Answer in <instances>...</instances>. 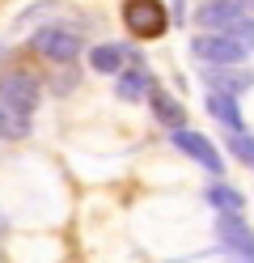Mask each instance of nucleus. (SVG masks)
<instances>
[{
	"mask_svg": "<svg viewBox=\"0 0 254 263\" xmlns=\"http://www.w3.org/2000/svg\"><path fill=\"white\" fill-rule=\"evenodd\" d=\"M195 22L208 26V30H225V34H237V39L254 43V22L242 13L237 0H212V5H203V9L195 13Z\"/></svg>",
	"mask_w": 254,
	"mask_h": 263,
	"instance_id": "obj_1",
	"label": "nucleus"
},
{
	"mask_svg": "<svg viewBox=\"0 0 254 263\" xmlns=\"http://www.w3.org/2000/svg\"><path fill=\"white\" fill-rule=\"evenodd\" d=\"M123 26L135 39H161L169 26V13L161 0H127L123 5Z\"/></svg>",
	"mask_w": 254,
	"mask_h": 263,
	"instance_id": "obj_2",
	"label": "nucleus"
},
{
	"mask_svg": "<svg viewBox=\"0 0 254 263\" xmlns=\"http://www.w3.org/2000/svg\"><path fill=\"white\" fill-rule=\"evenodd\" d=\"M191 51H195V60H203V64H242L246 51H250V43L237 39V34L216 30V34H199V39L191 43Z\"/></svg>",
	"mask_w": 254,
	"mask_h": 263,
	"instance_id": "obj_3",
	"label": "nucleus"
},
{
	"mask_svg": "<svg viewBox=\"0 0 254 263\" xmlns=\"http://www.w3.org/2000/svg\"><path fill=\"white\" fill-rule=\"evenodd\" d=\"M38 98H43V89H38V81H34L30 72H5L0 77V102L13 106L17 115L38 110Z\"/></svg>",
	"mask_w": 254,
	"mask_h": 263,
	"instance_id": "obj_4",
	"label": "nucleus"
},
{
	"mask_svg": "<svg viewBox=\"0 0 254 263\" xmlns=\"http://www.w3.org/2000/svg\"><path fill=\"white\" fill-rule=\"evenodd\" d=\"M216 234L225 242V251L237 255L242 263H254V229L242 221V212H220L216 217Z\"/></svg>",
	"mask_w": 254,
	"mask_h": 263,
	"instance_id": "obj_5",
	"label": "nucleus"
},
{
	"mask_svg": "<svg viewBox=\"0 0 254 263\" xmlns=\"http://www.w3.org/2000/svg\"><path fill=\"white\" fill-rule=\"evenodd\" d=\"M34 47L47 55V60H55V64H68V60H76L81 51V39L72 34V30H64V26H47L34 34Z\"/></svg>",
	"mask_w": 254,
	"mask_h": 263,
	"instance_id": "obj_6",
	"label": "nucleus"
},
{
	"mask_svg": "<svg viewBox=\"0 0 254 263\" xmlns=\"http://www.w3.org/2000/svg\"><path fill=\"white\" fill-rule=\"evenodd\" d=\"M174 144H178V149H182L186 157H195V161H199V166L208 170V174H220V170H225V166H220V153L212 149V140L203 136V132H186V127H174Z\"/></svg>",
	"mask_w": 254,
	"mask_h": 263,
	"instance_id": "obj_7",
	"label": "nucleus"
},
{
	"mask_svg": "<svg viewBox=\"0 0 254 263\" xmlns=\"http://www.w3.org/2000/svg\"><path fill=\"white\" fill-rule=\"evenodd\" d=\"M208 85L212 89H220V93H242V89H250L254 85V72H242V68H233V64H216V68L208 72Z\"/></svg>",
	"mask_w": 254,
	"mask_h": 263,
	"instance_id": "obj_8",
	"label": "nucleus"
},
{
	"mask_svg": "<svg viewBox=\"0 0 254 263\" xmlns=\"http://www.w3.org/2000/svg\"><path fill=\"white\" fill-rule=\"evenodd\" d=\"M208 110H212V119H220L229 132H242V115H237V98H233V93L212 89V93H208Z\"/></svg>",
	"mask_w": 254,
	"mask_h": 263,
	"instance_id": "obj_9",
	"label": "nucleus"
},
{
	"mask_svg": "<svg viewBox=\"0 0 254 263\" xmlns=\"http://www.w3.org/2000/svg\"><path fill=\"white\" fill-rule=\"evenodd\" d=\"M30 136V115H17L13 106L0 102V140H22Z\"/></svg>",
	"mask_w": 254,
	"mask_h": 263,
	"instance_id": "obj_10",
	"label": "nucleus"
},
{
	"mask_svg": "<svg viewBox=\"0 0 254 263\" xmlns=\"http://www.w3.org/2000/svg\"><path fill=\"white\" fill-rule=\"evenodd\" d=\"M152 115H157V123H165V127H182V106L174 102V98H169V93H152Z\"/></svg>",
	"mask_w": 254,
	"mask_h": 263,
	"instance_id": "obj_11",
	"label": "nucleus"
},
{
	"mask_svg": "<svg viewBox=\"0 0 254 263\" xmlns=\"http://www.w3.org/2000/svg\"><path fill=\"white\" fill-rule=\"evenodd\" d=\"M89 64H93V72H119L123 68V47H93Z\"/></svg>",
	"mask_w": 254,
	"mask_h": 263,
	"instance_id": "obj_12",
	"label": "nucleus"
},
{
	"mask_svg": "<svg viewBox=\"0 0 254 263\" xmlns=\"http://www.w3.org/2000/svg\"><path fill=\"white\" fill-rule=\"evenodd\" d=\"M119 98H127V102H140V98H144V89H148V77L140 72V68H131V72H123V77H119Z\"/></svg>",
	"mask_w": 254,
	"mask_h": 263,
	"instance_id": "obj_13",
	"label": "nucleus"
},
{
	"mask_svg": "<svg viewBox=\"0 0 254 263\" xmlns=\"http://www.w3.org/2000/svg\"><path fill=\"white\" fill-rule=\"evenodd\" d=\"M208 200H212L220 212H242V195H237L233 187H220V183H216V187L208 191Z\"/></svg>",
	"mask_w": 254,
	"mask_h": 263,
	"instance_id": "obj_14",
	"label": "nucleus"
},
{
	"mask_svg": "<svg viewBox=\"0 0 254 263\" xmlns=\"http://www.w3.org/2000/svg\"><path fill=\"white\" fill-rule=\"evenodd\" d=\"M233 153L242 157V161H250V166H254V140H246V136H233Z\"/></svg>",
	"mask_w": 254,
	"mask_h": 263,
	"instance_id": "obj_15",
	"label": "nucleus"
},
{
	"mask_svg": "<svg viewBox=\"0 0 254 263\" xmlns=\"http://www.w3.org/2000/svg\"><path fill=\"white\" fill-rule=\"evenodd\" d=\"M237 5H242V9H254V0H237Z\"/></svg>",
	"mask_w": 254,
	"mask_h": 263,
	"instance_id": "obj_16",
	"label": "nucleus"
}]
</instances>
